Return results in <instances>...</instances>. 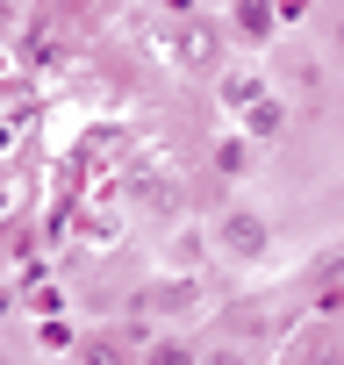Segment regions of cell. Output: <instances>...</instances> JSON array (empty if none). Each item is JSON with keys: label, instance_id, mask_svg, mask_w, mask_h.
Instances as JSON below:
<instances>
[{"label": "cell", "instance_id": "obj_8", "mask_svg": "<svg viewBox=\"0 0 344 365\" xmlns=\"http://www.w3.org/2000/svg\"><path fill=\"white\" fill-rule=\"evenodd\" d=\"M165 8H172V15H194V0H165Z\"/></svg>", "mask_w": 344, "mask_h": 365}, {"label": "cell", "instance_id": "obj_6", "mask_svg": "<svg viewBox=\"0 0 344 365\" xmlns=\"http://www.w3.org/2000/svg\"><path fill=\"white\" fill-rule=\"evenodd\" d=\"M187 301H194V279H158V287H151V308H172V315H180Z\"/></svg>", "mask_w": 344, "mask_h": 365}, {"label": "cell", "instance_id": "obj_5", "mask_svg": "<svg viewBox=\"0 0 344 365\" xmlns=\"http://www.w3.org/2000/svg\"><path fill=\"white\" fill-rule=\"evenodd\" d=\"M230 22H237V36H251V43H265V36L280 29L273 0H230Z\"/></svg>", "mask_w": 344, "mask_h": 365}, {"label": "cell", "instance_id": "obj_7", "mask_svg": "<svg viewBox=\"0 0 344 365\" xmlns=\"http://www.w3.org/2000/svg\"><path fill=\"white\" fill-rule=\"evenodd\" d=\"M244 165H251V143H237V136H230V143H216V172H230V179H237Z\"/></svg>", "mask_w": 344, "mask_h": 365}, {"label": "cell", "instance_id": "obj_1", "mask_svg": "<svg viewBox=\"0 0 344 365\" xmlns=\"http://www.w3.org/2000/svg\"><path fill=\"white\" fill-rule=\"evenodd\" d=\"M216 251L237 258V265H258V258L273 251V222H265L258 208H223V215H216Z\"/></svg>", "mask_w": 344, "mask_h": 365}, {"label": "cell", "instance_id": "obj_2", "mask_svg": "<svg viewBox=\"0 0 344 365\" xmlns=\"http://www.w3.org/2000/svg\"><path fill=\"white\" fill-rule=\"evenodd\" d=\"M172 58H180L187 72H216L223 65V36H216V22H201V8L172 15Z\"/></svg>", "mask_w": 344, "mask_h": 365}, {"label": "cell", "instance_id": "obj_3", "mask_svg": "<svg viewBox=\"0 0 344 365\" xmlns=\"http://www.w3.org/2000/svg\"><path fill=\"white\" fill-rule=\"evenodd\" d=\"M237 122H244V136H251V143H280V136H287V122H294V108H287L280 93H251V101L237 108Z\"/></svg>", "mask_w": 344, "mask_h": 365}, {"label": "cell", "instance_id": "obj_4", "mask_svg": "<svg viewBox=\"0 0 344 365\" xmlns=\"http://www.w3.org/2000/svg\"><path fill=\"white\" fill-rule=\"evenodd\" d=\"M216 93H223V108L237 115V108H244L251 93H265V79H258L251 65H216Z\"/></svg>", "mask_w": 344, "mask_h": 365}]
</instances>
